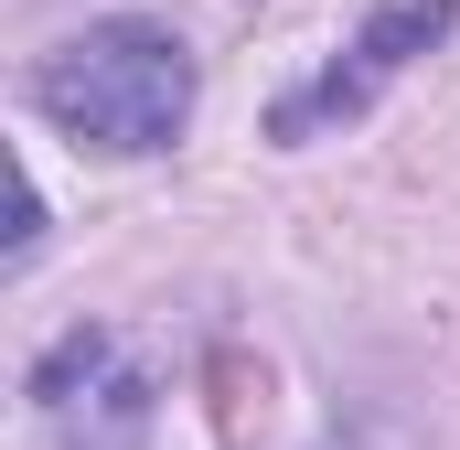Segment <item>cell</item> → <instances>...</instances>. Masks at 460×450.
Here are the masks:
<instances>
[{
	"label": "cell",
	"mask_w": 460,
	"mask_h": 450,
	"mask_svg": "<svg viewBox=\"0 0 460 450\" xmlns=\"http://www.w3.org/2000/svg\"><path fill=\"white\" fill-rule=\"evenodd\" d=\"M32 108L54 118L75 150L150 161V150H172V140H182V118H193V54H182V32H172V22L118 11V22L65 32V43L32 65Z\"/></svg>",
	"instance_id": "obj_1"
},
{
	"label": "cell",
	"mask_w": 460,
	"mask_h": 450,
	"mask_svg": "<svg viewBox=\"0 0 460 450\" xmlns=\"http://www.w3.org/2000/svg\"><path fill=\"white\" fill-rule=\"evenodd\" d=\"M150 418H161V386L150 364L118 354L108 322H75L32 364V450H150Z\"/></svg>",
	"instance_id": "obj_2"
},
{
	"label": "cell",
	"mask_w": 460,
	"mask_h": 450,
	"mask_svg": "<svg viewBox=\"0 0 460 450\" xmlns=\"http://www.w3.org/2000/svg\"><path fill=\"white\" fill-rule=\"evenodd\" d=\"M450 22H460V0H385L343 54L322 65V86H300V97H279V108H268V140H322V129L364 118L396 76H407V65H418V54H429V43H439V32H450Z\"/></svg>",
	"instance_id": "obj_3"
},
{
	"label": "cell",
	"mask_w": 460,
	"mask_h": 450,
	"mask_svg": "<svg viewBox=\"0 0 460 450\" xmlns=\"http://www.w3.org/2000/svg\"><path fill=\"white\" fill-rule=\"evenodd\" d=\"M32 247H43V194L22 183V194H11V257H32Z\"/></svg>",
	"instance_id": "obj_4"
}]
</instances>
